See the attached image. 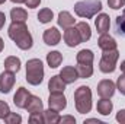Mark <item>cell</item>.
<instances>
[{
	"label": "cell",
	"instance_id": "cell-24",
	"mask_svg": "<svg viewBox=\"0 0 125 124\" xmlns=\"http://www.w3.org/2000/svg\"><path fill=\"white\" fill-rule=\"evenodd\" d=\"M76 70H77L80 79H89L93 74V66L92 64H80V63H77Z\"/></svg>",
	"mask_w": 125,
	"mask_h": 124
},
{
	"label": "cell",
	"instance_id": "cell-32",
	"mask_svg": "<svg viewBox=\"0 0 125 124\" xmlns=\"http://www.w3.org/2000/svg\"><path fill=\"white\" fill-rule=\"evenodd\" d=\"M116 89L125 96V73L122 74V76L118 77V80H116Z\"/></svg>",
	"mask_w": 125,
	"mask_h": 124
},
{
	"label": "cell",
	"instance_id": "cell-29",
	"mask_svg": "<svg viewBox=\"0 0 125 124\" xmlns=\"http://www.w3.org/2000/svg\"><path fill=\"white\" fill-rule=\"evenodd\" d=\"M29 123H32V124L45 123V121H44V112H42V111H39V112H32L31 115H29Z\"/></svg>",
	"mask_w": 125,
	"mask_h": 124
},
{
	"label": "cell",
	"instance_id": "cell-38",
	"mask_svg": "<svg viewBox=\"0 0 125 124\" xmlns=\"http://www.w3.org/2000/svg\"><path fill=\"white\" fill-rule=\"evenodd\" d=\"M119 67H121V72H122V73H125V60L121 63V66H119Z\"/></svg>",
	"mask_w": 125,
	"mask_h": 124
},
{
	"label": "cell",
	"instance_id": "cell-34",
	"mask_svg": "<svg viewBox=\"0 0 125 124\" xmlns=\"http://www.w3.org/2000/svg\"><path fill=\"white\" fill-rule=\"evenodd\" d=\"M116 121L121 124H125V110H119L116 114Z\"/></svg>",
	"mask_w": 125,
	"mask_h": 124
},
{
	"label": "cell",
	"instance_id": "cell-28",
	"mask_svg": "<svg viewBox=\"0 0 125 124\" xmlns=\"http://www.w3.org/2000/svg\"><path fill=\"white\" fill-rule=\"evenodd\" d=\"M4 123L7 124H21L22 123V117L16 112H9L6 117H4Z\"/></svg>",
	"mask_w": 125,
	"mask_h": 124
},
{
	"label": "cell",
	"instance_id": "cell-10",
	"mask_svg": "<svg viewBox=\"0 0 125 124\" xmlns=\"http://www.w3.org/2000/svg\"><path fill=\"white\" fill-rule=\"evenodd\" d=\"M42 39L47 45H57L61 41V32L57 28H48V29L44 31Z\"/></svg>",
	"mask_w": 125,
	"mask_h": 124
},
{
	"label": "cell",
	"instance_id": "cell-9",
	"mask_svg": "<svg viewBox=\"0 0 125 124\" xmlns=\"http://www.w3.org/2000/svg\"><path fill=\"white\" fill-rule=\"evenodd\" d=\"M64 42L68 47H76V45L82 44V37L79 34V29L73 28V26L64 29Z\"/></svg>",
	"mask_w": 125,
	"mask_h": 124
},
{
	"label": "cell",
	"instance_id": "cell-14",
	"mask_svg": "<svg viewBox=\"0 0 125 124\" xmlns=\"http://www.w3.org/2000/svg\"><path fill=\"white\" fill-rule=\"evenodd\" d=\"M29 91L26 89V88H19L16 93H15V96H13V104L18 107V108H25L26 107V102H28V98H29Z\"/></svg>",
	"mask_w": 125,
	"mask_h": 124
},
{
	"label": "cell",
	"instance_id": "cell-36",
	"mask_svg": "<svg viewBox=\"0 0 125 124\" xmlns=\"http://www.w3.org/2000/svg\"><path fill=\"white\" fill-rule=\"evenodd\" d=\"M4 22H6V16H4L3 12H0V29L4 26Z\"/></svg>",
	"mask_w": 125,
	"mask_h": 124
},
{
	"label": "cell",
	"instance_id": "cell-3",
	"mask_svg": "<svg viewBox=\"0 0 125 124\" xmlns=\"http://www.w3.org/2000/svg\"><path fill=\"white\" fill-rule=\"evenodd\" d=\"M102 10V1L100 0H82L74 4V12L77 16L83 19H92L96 13Z\"/></svg>",
	"mask_w": 125,
	"mask_h": 124
},
{
	"label": "cell",
	"instance_id": "cell-26",
	"mask_svg": "<svg viewBox=\"0 0 125 124\" xmlns=\"http://www.w3.org/2000/svg\"><path fill=\"white\" fill-rule=\"evenodd\" d=\"M52 18H54V13H52V10L48 9V7L41 9L39 13H38V21H39L41 24H50V22L52 21Z\"/></svg>",
	"mask_w": 125,
	"mask_h": 124
},
{
	"label": "cell",
	"instance_id": "cell-27",
	"mask_svg": "<svg viewBox=\"0 0 125 124\" xmlns=\"http://www.w3.org/2000/svg\"><path fill=\"white\" fill-rule=\"evenodd\" d=\"M115 31L118 35H122L125 37V9L122 10V13L119 16H116V21H115Z\"/></svg>",
	"mask_w": 125,
	"mask_h": 124
},
{
	"label": "cell",
	"instance_id": "cell-19",
	"mask_svg": "<svg viewBox=\"0 0 125 124\" xmlns=\"http://www.w3.org/2000/svg\"><path fill=\"white\" fill-rule=\"evenodd\" d=\"M76 60L80 64H93L94 54L92 50H80L76 56Z\"/></svg>",
	"mask_w": 125,
	"mask_h": 124
},
{
	"label": "cell",
	"instance_id": "cell-2",
	"mask_svg": "<svg viewBox=\"0 0 125 124\" xmlns=\"http://www.w3.org/2000/svg\"><path fill=\"white\" fill-rule=\"evenodd\" d=\"M74 105L77 112L87 114L92 110V91L89 86H79L74 92Z\"/></svg>",
	"mask_w": 125,
	"mask_h": 124
},
{
	"label": "cell",
	"instance_id": "cell-23",
	"mask_svg": "<svg viewBox=\"0 0 125 124\" xmlns=\"http://www.w3.org/2000/svg\"><path fill=\"white\" fill-rule=\"evenodd\" d=\"M4 69L12 72V73H18L21 70V60L15 56H10L4 60Z\"/></svg>",
	"mask_w": 125,
	"mask_h": 124
},
{
	"label": "cell",
	"instance_id": "cell-21",
	"mask_svg": "<svg viewBox=\"0 0 125 124\" xmlns=\"http://www.w3.org/2000/svg\"><path fill=\"white\" fill-rule=\"evenodd\" d=\"M47 63L51 69H57L62 63V54L60 51H51L47 54Z\"/></svg>",
	"mask_w": 125,
	"mask_h": 124
},
{
	"label": "cell",
	"instance_id": "cell-1",
	"mask_svg": "<svg viewBox=\"0 0 125 124\" xmlns=\"http://www.w3.org/2000/svg\"><path fill=\"white\" fill-rule=\"evenodd\" d=\"M7 34H9V38L16 44L18 48H21L23 51L32 48V45H33L32 35L29 34L25 22H12L7 29Z\"/></svg>",
	"mask_w": 125,
	"mask_h": 124
},
{
	"label": "cell",
	"instance_id": "cell-16",
	"mask_svg": "<svg viewBox=\"0 0 125 124\" xmlns=\"http://www.w3.org/2000/svg\"><path fill=\"white\" fill-rule=\"evenodd\" d=\"M57 22H58V26H61L62 29H67V28H70V26H73V25H74L76 19L71 16V13H70V12L62 10V12L58 13V19H57Z\"/></svg>",
	"mask_w": 125,
	"mask_h": 124
},
{
	"label": "cell",
	"instance_id": "cell-39",
	"mask_svg": "<svg viewBox=\"0 0 125 124\" xmlns=\"http://www.w3.org/2000/svg\"><path fill=\"white\" fill-rule=\"evenodd\" d=\"M3 48H4V42H3V39L0 38V53L3 51Z\"/></svg>",
	"mask_w": 125,
	"mask_h": 124
},
{
	"label": "cell",
	"instance_id": "cell-8",
	"mask_svg": "<svg viewBox=\"0 0 125 124\" xmlns=\"http://www.w3.org/2000/svg\"><path fill=\"white\" fill-rule=\"evenodd\" d=\"M15 80H16L15 73H12V72H9V70L3 72V73L0 74V92L1 93H9L12 91L13 85H15Z\"/></svg>",
	"mask_w": 125,
	"mask_h": 124
},
{
	"label": "cell",
	"instance_id": "cell-30",
	"mask_svg": "<svg viewBox=\"0 0 125 124\" xmlns=\"http://www.w3.org/2000/svg\"><path fill=\"white\" fill-rule=\"evenodd\" d=\"M108 6L114 10H118L125 6V0H108Z\"/></svg>",
	"mask_w": 125,
	"mask_h": 124
},
{
	"label": "cell",
	"instance_id": "cell-20",
	"mask_svg": "<svg viewBox=\"0 0 125 124\" xmlns=\"http://www.w3.org/2000/svg\"><path fill=\"white\" fill-rule=\"evenodd\" d=\"M10 19H12V22H26L28 12L22 7H13L10 10Z\"/></svg>",
	"mask_w": 125,
	"mask_h": 124
},
{
	"label": "cell",
	"instance_id": "cell-22",
	"mask_svg": "<svg viewBox=\"0 0 125 124\" xmlns=\"http://www.w3.org/2000/svg\"><path fill=\"white\" fill-rule=\"evenodd\" d=\"M76 28L79 29V34H80V37H82V42H86V41L90 39V37H92V29H90V25H89L87 22H79V24L76 25Z\"/></svg>",
	"mask_w": 125,
	"mask_h": 124
},
{
	"label": "cell",
	"instance_id": "cell-15",
	"mask_svg": "<svg viewBox=\"0 0 125 124\" xmlns=\"http://www.w3.org/2000/svg\"><path fill=\"white\" fill-rule=\"evenodd\" d=\"M42 108H44V107H42V101H41V98H38V96H35V95H29L25 110H26L29 114H32V112H39V111H44Z\"/></svg>",
	"mask_w": 125,
	"mask_h": 124
},
{
	"label": "cell",
	"instance_id": "cell-35",
	"mask_svg": "<svg viewBox=\"0 0 125 124\" xmlns=\"http://www.w3.org/2000/svg\"><path fill=\"white\" fill-rule=\"evenodd\" d=\"M60 123H73L76 124V118L74 117H71V115H65V117H61V120H60Z\"/></svg>",
	"mask_w": 125,
	"mask_h": 124
},
{
	"label": "cell",
	"instance_id": "cell-41",
	"mask_svg": "<svg viewBox=\"0 0 125 124\" xmlns=\"http://www.w3.org/2000/svg\"><path fill=\"white\" fill-rule=\"evenodd\" d=\"M4 1H6V0H0V4H3V3H4Z\"/></svg>",
	"mask_w": 125,
	"mask_h": 124
},
{
	"label": "cell",
	"instance_id": "cell-5",
	"mask_svg": "<svg viewBox=\"0 0 125 124\" xmlns=\"http://www.w3.org/2000/svg\"><path fill=\"white\" fill-rule=\"evenodd\" d=\"M119 59V51L115 50H106L102 54V59L99 62V69L102 73H114L116 69V62Z\"/></svg>",
	"mask_w": 125,
	"mask_h": 124
},
{
	"label": "cell",
	"instance_id": "cell-13",
	"mask_svg": "<svg viewBox=\"0 0 125 124\" xmlns=\"http://www.w3.org/2000/svg\"><path fill=\"white\" fill-rule=\"evenodd\" d=\"M97 45L102 51H106V50H115L116 48V41L114 37H111L109 34H102L97 39Z\"/></svg>",
	"mask_w": 125,
	"mask_h": 124
},
{
	"label": "cell",
	"instance_id": "cell-12",
	"mask_svg": "<svg viewBox=\"0 0 125 124\" xmlns=\"http://www.w3.org/2000/svg\"><path fill=\"white\" fill-rule=\"evenodd\" d=\"M94 25H96V29H97V32H99L100 35H102V34H108L109 26H111L109 15H106V13H99L97 18L94 19Z\"/></svg>",
	"mask_w": 125,
	"mask_h": 124
},
{
	"label": "cell",
	"instance_id": "cell-31",
	"mask_svg": "<svg viewBox=\"0 0 125 124\" xmlns=\"http://www.w3.org/2000/svg\"><path fill=\"white\" fill-rule=\"evenodd\" d=\"M9 112H10V108H9L7 102L0 101V118H1V120H4V117H6Z\"/></svg>",
	"mask_w": 125,
	"mask_h": 124
},
{
	"label": "cell",
	"instance_id": "cell-33",
	"mask_svg": "<svg viewBox=\"0 0 125 124\" xmlns=\"http://www.w3.org/2000/svg\"><path fill=\"white\" fill-rule=\"evenodd\" d=\"M39 3H41V0H25V4H26V7H29V9L38 7Z\"/></svg>",
	"mask_w": 125,
	"mask_h": 124
},
{
	"label": "cell",
	"instance_id": "cell-6",
	"mask_svg": "<svg viewBox=\"0 0 125 124\" xmlns=\"http://www.w3.org/2000/svg\"><path fill=\"white\" fill-rule=\"evenodd\" d=\"M48 105L50 108L55 110V111H62L67 107V99L62 92H50V98H48Z\"/></svg>",
	"mask_w": 125,
	"mask_h": 124
},
{
	"label": "cell",
	"instance_id": "cell-7",
	"mask_svg": "<svg viewBox=\"0 0 125 124\" xmlns=\"http://www.w3.org/2000/svg\"><path fill=\"white\" fill-rule=\"evenodd\" d=\"M116 89V85L111 79H103L97 83V95L100 98H112Z\"/></svg>",
	"mask_w": 125,
	"mask_h": 124
},
{
	"label": "cell",
	"instance_id": "cell-18",
	"mask_svg": "<svg viewBox=\"0 0 125 124\" xmlns=\"http://www.w3.org/2000/svg\"><path fill=\"white\" fill-rule=\"evenodd\" d=\"M112 108H114V104L112 101H109V98H102L100 101H97V105H96V110L99 114L102 115H109L112 112Z\"/></svg>",
	"mask_w": 125,
	"mask_h": 124
},
{
	"label": "cell",
	"instance_id": "cell-17",
	"mask_svg": "<svg viewBox=\"0 0 125 124\" xmlns=\"http://www.w3.org/2000/svg\"><path fill=\"white\" fill-rule=\"evenodd\" d=\"M48 89H50V92H64L65 91V82L61 79L60 74L52 76L48 82Z\"/></svg>",
	"mask_w": 125,
	"mask_h": 124
},
{
	"label": "cell",
	"instance_id": "cell-37",
	"mask_svg": "<svg viewBox=\"0 0 125 124\" xmlns=\"http://www.w3.org/2000/svg\"><path fill=\"white\" fill-rule=\"evenodd\" d=\"M86 123H97V124H100V121H99V120H94V118H90V120H86L84 124Z\"/></svg>",
	"mask_w": 125,
	"mask_h": 124
},
{
	"label": "cell",
	"instance_id": "cell-40",
	"mask_svg": "<svg viewBox=\"0 0 125 124\" xmlns=\"http://www.w3.org/2000/svg\"><path fill=\"white\" fill-rule=\"evenodd\" d=\"M10 1H13V3H16V4H19V3H25V0H10Z\"/></svg>",
	"mask_w": 125,
	"mask_h": 124
},
{
	"label": "cell",
	"instance_id": "cell-11",
	"mask_svg": "<svg viewBox=\"0 0 125 124\" xmlns=\"http://www.w3.org/2000/svg\"><path fill=\"white\" fill-rule=\"evenodd\" d=\"M60 76H61L62 80L65 82V85L74 83V82L79 79V73H77L76 67H73V66H65V67H62V70L60 72Z\"/></svg>",
	"mask_w": 125,
	"mask_h": 124
},
{
	"label": "cell",
	"instance_id": "cell-25",
	"mask_svg": "<svg viewBox=\"0 0 125 124\" xmlns=\"http://www.w3.org/2000/svg\"><path fill=\"white\" fill-rule=\"evenodd\" d=\"M42 112H44V121H45V124H57V123H60V120H61L58 111H55L52 108H50L47 111H42Z\"/></svg>",
	"mask_w": 125,
	"mask_h": 124
},
{
	"label": "cell",
	"instance_id": "cell-4",
	"mask_svg": "<svg viewBox=\"0 0 125 124\" xmlns=\"http://www.w3.org/2000/svg\"><path fill=\"white\" fill-rule=\"evenodd\" d=\"M44 80V64L39 59H31L26 62V82L32 86L41 85Z\"/></svg>",
	"mask_w": 125,
	"mask_h": 124
}]
</instances>
